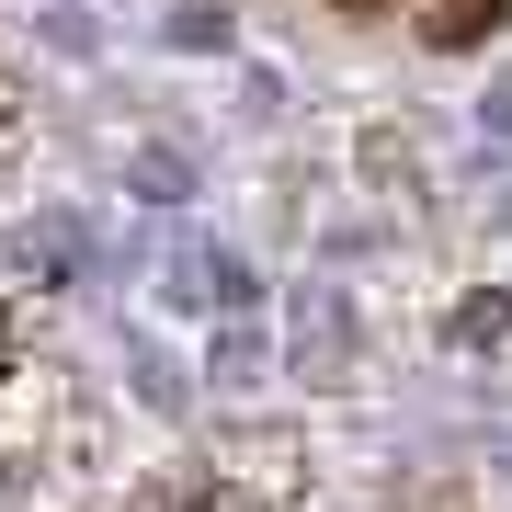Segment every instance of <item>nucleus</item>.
I'll list each match as a JSON object with an SVG mask.
<instances>
[{"mask_svg":"<svg viewBox=\"0 0 512 512\" xmlns=\"http://www.w3.org/2000/svg\"><path fill=\"white\" fill-rule=\"evenodd\" d=\"M342 12H399V0H342Z\"/></svg>","mask_w":512,"mask_h":512,"instance_id":"7ed1b4c3","label":"nucleus"},{"mask_svg":"<svg viewBox=\"0 0 512 512\" xmlns=\"http://www.w3.org/2000/svg\"><path fill=\"white\" fill-rule=\"evenodd\" d=\"M501 23H512V0H421V46H478Z\"/></svg>","mask_w":512,"mask_h":512,"instance_id":"f257e3e1","label":"nucleus"},{"mask_svg":"<svg viewBox=\"0 0 512 512\" xmlns=\"http://www.w3.org/2000/svg\"><path fill=\"white\" fill-rule=\"evenodd\" d=\"M12 137H23V103H12V69H0V160H12Z\"/></svg>","mask_w":512,"mask_h":512,"instance_id":"f03ea898","label":"nucleus"}]
</instances>
